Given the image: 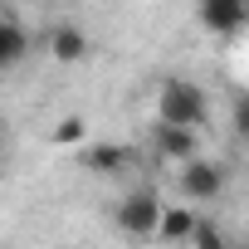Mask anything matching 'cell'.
I'll return each mask as SVG.
<instances>
[{
  "instance_id": "1",
  "label": "cell",
  "mask_w": 249,
  "mask_h": 249,
  "mask_svg": "<svg viewBox=\"0 0 249 249\" xmlns=\"http://www.w3.org/2000/svg\"><path fill=\"white\" fill-rule=\"evenodd\" d=\"M210 117V93L196 78H166L157 93V122H171V127H205Z\"/></svg>"
},
{
  "instance_id": "2",
  "label": "cell",
  "mask_w": 249,
  "mask_h": 249,
  "mask_svg": "<svg viewBox=\"0 0 249 249\" xmlns=\"http://www.w3.org/2000/svg\"><path fill=\"white\" fill-rule=\"evenodd\" d=\"M161 200H157V191H147V186H137V191H127L117 200V210H112V220H117V230L127 234V239H152L157 230H161Z\"/></svg>"
},
{
  "instance_id": "3",
  "label": "cell",
  "mask_w": 249,
  "mask_h": 249,
  "mask_svg": "<svg viewBox=\"0 0 249 249\" xmlns=\"http://www.w3.org/2000/svg\"><path fill=\"white\" fill-rule=\"evenodd\" d=\"M176 186H181V196H186V200H196V205L220 200V196H225V166H215V161L196 157V161L176 166Z\"/></svg>"
},
{
  "instance_id": "4",
  "label": "cell",
  "mask_w": 249,
  "mask_h": 249,
  "mask_svg": "<svg viewBox=\"0 0 249 249\" xmlns=\"http://www.w3.org/2000/svg\"><path fill=\"white\" fill-rule=\"evenodd\" d=\"M152 147H157L161 161L186 166V161L200 157V132H196V127H171V122H157V127H152Z\"/></svg>"
},
{
  "instance_id": "5",
  "label": "cell",
  "mask_w": 249,
  "mask_h": 249,
  "mask_svg": "<svg viewBox=\"0 0 249 249\" xmlns=\"http://www.w3.org/2000/svg\"><path fill=\"white\" fill-rule=\"evenodd\" d=\"M196 15L210 35H239L249 25V0H196Z\"/></svg>"
},
{
  "instance_id": "6",
  "label": "cell",
  "mask_w": 249,
  "mask_h": 249,
  "mask_svg": "<svg viewBox=\"0 0 249 249\" xmlns=\"http://www.w3.org/2000/svg\"><path fill=\"white\" fill-rule=\"evenodd\" d=\"M49 54H54V64H83V59H88V35H83V25H73V20L54 25V30H49Z\"/></svg>"
},
{
  "instance_id": "7",
  "label": "cell",
  "mask_w": 249,
  "mask_h": 249,
  "mask_svg": "<svg viewBox=\"0 0 249 249\" xmlns=\"http://www.w3.org/2000/svg\"><path fill=\"white\" fill-rule=\"evenodd\" d=\"M25 54H30V30L10 15H0V73L25 64Z\"/></svg>"
},
{
  "instance_id": "8",
  "label": "cell",
  "mask_w": 249,
  "mask_h": 249,
  "mask_svg": "<svg viewBox=\"0 0 249 249\" xmlns=\"http://www.w3.org/2000/svg\"><path fill=\"white\" fill-rule=\"evenodd\" d=\"M196 225H200V215H196L191 205H166V210H161V230H157V239H166V244H186V239H196Z\"/></svg>"
},
{
  "instance_id": "9",
  "label": "cell",
  "mask_w": 249,
  "mask_h": 249,
  "mask_svg": "<svg viewBox=\"0 0 249 249\" xmlns=\"http://www.w3.org/2000/svg\"><path fill=\"white\" fill-rule=\"evenodd\" d=\"M83 166L98 171V176H117L122 166H127V147H117V142H88L83 147Z\"/></svg>"
},
{
  "instance_id": "10",
  "label": "cell",
  "mask_w": 249,
  "mask_h": 249,
  "mask_svg": "<svg viewBox=\"0 0 249 249\" xmlns=\"http://www.w3.org/2000/svg\"><path fill=\"white\" fill-rule=\"evenodd\" d=\"M49 142H59V147H83V142H88V122H83V117H64Z\"/></svg>"
},
{
  "instance_id": "11",
  "label": "cell",
  "mask_w": 249,
  "mask_h": 249,
  "mask_svg": "<svg viewBox=\"0 0 249 249\" xmlns=\"http://www.w3.org/2000/svg\"><path fill=\"white\" fill-rule=\"evenodd\" d=\"M196 249H230V239H225V230L215 225V220H205L200 215V225H196V239H191Z\"/></svg>"
},
{
  "instance_id": "12",
  "label": "cell",
  "mask_w": 249,
  "mask_h": 249,
  "mask_svg": "<svg viewBox=\"0 0 249 249\" xmlns=\"http://www.w3.org/2000/svg\"><path fill=\"white\" fill-rule=\"evenodd\" d=\"M230 122H234V137L249 142V93H234V103H230Z\"/></svg>"
},
{
  "instance_id": "13",
  "label": "cell",
  "mask_w": 249,
  "mask_h": 249,
  "mask_svg": "<svg viewBox=\"0 0 249 249\" xmlns=\"http://www.w3.org/2000/svg\"><path fill=\"white\" fill-rule=\"evenodd\" d=\"M0 132H5V117H0Z\"/></svg>"
}]
</instances>
